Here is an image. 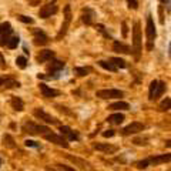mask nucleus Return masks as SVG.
<instances>
[{"mask_svg": "<svg viewBox=\"0 0 171 171\" xmlns=\"http://www.w3.org/2000/svg\"><path fill=\"white\" fill-rule=\"evenodd\" d=\"M21 130H23V133L30 134V136H39V134H43V136H44L46 133L50 131L49 127L36 124V123H33V121H24L23 126H21Z\"/></svg>", "mask_w": 171, "mask_h": 171, "instance_id": "f257e3e1", "label": "nucleus"}, {"mask_svg": "<svg viewBox=\"0 0 171 171\" xmlns=\"http://www.w3.org/2000/svg\"><path fill=\"white\" fill-rule=\"evenodd\" d=\"M141 29H140V21L134 23V27H133V53L136 60L140 59V54H141Z\"/></svg>", "mask_w": 171, "mask_h": 171, "instance_id": "f03ea898", "label": "nucleus"}, {"mask_svg": "<svg viewBox=\"0 0 171 171\" xmlns=\"http://www.w3.org/2000/svg\"><path fill=\"white\" fill-rule=\"evenodd\" d=\"M146 34H147V50H153L154 47V40L157 37V30H155V24L153 17L148 16L147 17V29H146Z\"/></svg>", "mask_w": 171, "mask_h": 171, "instance_id": "7ed1b4c3", "label": "nucleus"}, {"mask_svg": "<svg viewBox=\"0 0 171 171\" xmlns=\"http://www.w3.org/2000/svg\"><path fill=\"white\" fill-rule=\"evenodd\" d=\"M70 23H71V9H70V6L67 4V6L64 7V21H63V24H61V29H60L59 34L56 36L57 40H60L63 36H66L67 29L70 27Z\"/></svg>", "mask_w": 171, "mask_h": 171, "instance_id": "20e7f679", "label": "nucleus"}, {"mask_svg": "<svg viewBox=\"0 0 171 171\" xmlns=\"http://www.w3.org/2000/svg\"><path fill=\"white\" fill-rule=\"evenodd\" d=\"M96 96L98 98H103V100H110V98H121L124 96V93L121 90H117V88H106V90L97 91Z\"/></svg>", "mask_w": 171, "mask_h": 171, "instance_id": "39448f33", "label": "nucleus"}, {"mask_svg": "<svg viewBox=\"0 0 171 171\" xmlns=\"http://www.w3.org/2000/svg\"><path fill=\"white\" fill-rule=\"evenodd\" d=\"M33 114H34V117H37L39 120H43V121L47 123V124H59V120L56 117H53L52 114L46 113L43 108H34Z\"/></svg>", "mask_w": 171, "mask_h": 171, "instance_id": "423d86ee", "label": "nucleus"}, {"mask_svg": "<svg viewBox=\"0 0 171 171\" xmlns=\"http://www.w3.org/2000/svg\"><path fill=\"white\" fill-rule=\"evenodd\" d=\"M44 138L47 141H50V143H53V144H56V146H60L63 148H69V143H67V140L64 138L63 136H59V134H54V133H46Z\"/></svg>", "mask_w": 171, "mask_h": 171, "instance_id": "0eeeda50", "label": "nucleus"}, {"mask_svg": "<svg viewBox=\"0 0 171 171\" xmlns=\"http://www.w3.org/2000/svg\"><path fill=\"white\" fill-rule=\"evenodd\" d=\"M144 128H146V126H144L143 123L134 121V123L128 124L127 127H124L123 130H121V136H131V134H137V133H141Z\"/></svg>", "mask_w": 171, "mask_h": 171, "instance_id": "6e6552de", "label": "nucleus"}, {"mask_svg": "<svg viewBox=\"0 0 171 171\" xmlns=\"http://www.w3.org/2000/svg\"><path fill=\"white\" fill-rule=\"evenodd\" d=\"M59 11V7L54 4V3H49V4H44L40 11H39V16H40V19H47V17H50V16H53Z\"/></svg>", "mask_w": 171, "mask_h": 171, "instance_id": "1a4fd4ad", "label": "nucleus"}, {"mask_svg": "<svg viewBox=\"0 0 171 171\" xmlns=\"http://www.w3.org/2000/svg\"><path fill=\"white\" fill-rule=\"evenodd\" d=\"M60 134H61L67 141H78V140H80V136L77 134V131L71 130V128L67 127V126H61V127H60Z\"/></svg>", "mask_w": 171, "mask_h": 171, "instance_id": "9d476101", "label": "nucleus"}, {"mask_svg": "<svg viewBox=\"0 0 171 171\" xmlns=\"http://www.w3.org/2000/svg\"><path fill=\"white\" fill-rule=\"evenodd\" d=\"M93 148L97 151H101V153H106V154H114L117 153L118 147L117 146H111V144H104V143H94L93 144Z\"/></svg>", "mask_w": 171, "mask_h": 171, "instance_id": "9b49d317", "label": "nucleus"}, {"mask_svg": "<svg viewBox=\"0 0 171 171\" xmlns=\"http://www.w3.org/2000/svg\"><path fill=\"white\" fill-rule=\"evenodd\" d=\"M40 91H42V96L46 97V98H53V97H57L61 94V91H59V90H56V88H52V87H49L47 84H44V83H40Z\"/></svg>", "mask_w": 171, "mask_h": 171, "instance_id": "f8f14e48", "label": "nucleus"}, {"mask_svg": "<svg viewBox=\"0 0 171 171\" xmlns=\"http://www.w3.org/2000/svg\"><path fill=\"white\" fill-rule=\"evenodd\" d=\"M33 42L36 46H46L47 43H49V37H47V34L42 30H34L33 32Z\"/></svg>", "mask_w": 171, "mask_h": 171, "instance_id": "ddd939ff", "label": "nucleus"}, {"mask_svg": "<svg viewBox=\"0 0 171 171\" xmlns=\"http://www.w3.org/2000/svg\"><path fill=\"white\" fill-rule=\"evenodd\" d=\"M94 17H96V13L93 9H88L86 7L81 10V21L84 23L86 26H91L94 23Z\"/></svg>", "mask_w": 171, "mask_h": 171, "instance_id": "4468645a", "label": "nucleus"}, {"mask_svg": "<svg viewBox=\"0 0 171 171\" xmlns=\"http://www.w3.org/2000/svg\"><path fill=\"white\" fill-rule=\"evenodd\" d=\"M54 57V52L53 50H43L39 53V56L36 57L37 63H46V61H50Z\"/></svg>", "mask_w": 171, "mask_h": 171, "instance_id": "2eb2a0df", "label": "nucleus"}, {"mask_svg": "<svg viewBox=\"0 0 171 171\" xmlns=\"http://www.w3.org/2000/svg\"><path fill=\"white\" fill-rule=\"evenodd\" d=\"M113 50L114 52H117V53H121V54H130L131 53V49H130V46L127 44H124L123 42H114L113 44Z\"/></svg>", "mask_w": 171, "mask_h": 171, "instance_id": "dca6fc26", "label": "nucleus"}, {"mask_svg": "<svg viewBox=\"0 0 171 171\" xmlns=\"http://www.w3.org/2000/svg\"><path fill=\"white\" fill-rule=\"evenodd\" d=\"M150 164L151 165H157V164H164L170 161V154H161V155H155V157H148Z\"/></svg>", "mask_w": 171, "mask_h": 171, "instance_id": "f3484780", "label": "nucleus"}, {"mask_svg": "<svg viewBox=\"0 0 171 171\" xmlns=\"http://www.w3.org/2000/svg\"><path fill=\"white\" fill-rule=\"evenodd\" d=\"M165 83L164 81H157V86H155V90H154V93H153V98H151V101H154V100H158L163 94H164V91H165Z\"/></svg>", "mask_w": 171, "mask_h": 171, "instance_id": "a211bd4d", "label": "nucleus"}, {"mask_svg": "<svg viewBox=\"0 0 171 171\" xmlns=\"http://www.w3.org/2000/svg\"><path fill=\"white\" fill-rule=\"evenodd\" d=\"M124 120H126V117H124V114H121V113L111 114V116H108V118H107V121H108L110 124H113V126H120Z\"/></svg>", "mask_w": 171, "mask_h": 171, "instance_id": "6ab92c4d", "label": "nucleus"}, {"mask_svg": "<svg viewBox=\"0 0 171 171\" xmlns=\"http://www.w3.org/2000/svg\"><path fill=\"white\" fill-rule=\"evenodd\" d=\"M67 158L70 161H73L74 164H77L80 168H83V170H90L91 167H90V163H87L86 160H81V158H78V157H73V155H67Z\"/></svg>", "mask_w": 171, "mask_h": 171, "instance_id": "aec40b11", "label": "nucleus"}, {"mask_svg": "<svg viewBox=\"0 0 171 171\" xmlns=\"http://www.w3.org/2000/svg\"><path fill=\"white\" fill-rule=\"evenodd\" d=\"M10 104L16 111H23L24 110V103H23V100H21L20 97H11Z\"/></svg>", "mask_w": 171, "mask_h": 171, "instance_id": "412c9836", "label": "nucleus"}, {"mask_svg": "<svg viewBox=\"0 0 171 171\" xmlns=\"http://www.w3.org/2000/svg\"><path fill=\"white\" fill-rule=\"evenodd\" d=\"M110 110H114V111H120V110H130V104L126 101H117V103H113L108 106Z\"/></svg>", "mask_w": 171, "mask_h": 171, "instance_id": "4be33fe9", "label": "nucleus"}, {"mask_svg": "<svg viewBox=\"0 0 171 171\" xmlns=\"http://www.w3.org/2000/svg\"><path fill=\"white\" fill-rule=\"evenodd\" d=\"M1 141H3V146L7 147V148H14L16 147V141H14V138L11 137L10 134H4Z\"/></svg>", "mask_w": 171, "mask_h": 171, "instance_id": "5701e85b", "label": "nucleus"}, {"mask_svg": "<svg viewBox=\"0 0 171 171\" xmlns=\"http://www.w3.org/2000/svg\"><path fill=\"white\" fill-rule=\"evenodd\" d=\"M98 66H100V67H103V69H106V70H108V71H113V73H116V71H117V67L111 63V61L100 60V61H98Z\"/></svg>", "mask_w": 171, "mask_h": 171, "instance_id": "b1692460", "label": "nucleus"}, {"mask_svg": "<svg viewBox=\"0 0 171 171\" xmlns=\"http://www.w3.org/2000/svg\"><path fill=\"white\" fill-rule=\"evenodd\" d=\"M3 86H4L6 88H19V87H20V83H19L17 80H13V78H4Z\"/></svg>", "mask_w": 171, "mask_h": 171, "instance_id": "393cba45", "label": "nucleus"}, {"mask_svg": "<svg viewBox=\"0 0 171 171\" xmlns=\"http://www.w3.org/2000/svg\"><path fill=\"white\" fill-rule=\"evenodd\" d=\"M13 32V29H11V24L9 21H6V23H1L0 24V36H4V34H10Z\"/></svg>", "mask_w": 171, "mask_h": 171, "instance_id": "a878e982", "label": "nucleus"}, {"mask_svg": "<svg viewBox=\"0 0 171 171\" xmlns=\"http://www.w3.org/2000/svg\"><path fill=\"white\" fill-rule=\"evenodd\" d=\"M110 61L114 64L116 67H120V69H126L127 67V63H126V60H123V59H120V57H111L110 59Z\"/></svg>", "mask_w": 171, "mask_h": 171, "instance_id": "bb28decb", "label": "nucleus"}, {"mask_svg": "<svg viewBox=\"0 0 171 171\" xmlns=\"http://www.w3.org/2000/svg\"><path fill=\"white\" fill-rule=\"evenodd\" d=\"M19 43H20V39H19L17 36H13V37H9V42H7L6 46H7L9 49H16Z\"/></svg>", "mask_w": 171, "mask_h": 171, "instance_id": "cd10ccee", "label": "nucleus"}, {"mask_svg": "<svg viewBox=\"0 0 171 171\" xmlns=\"http://www.w3.org/2000/svg\"><path fill=\"white\" fill-rule=\"evenodd\" d=\"M170 103H171L170 97H165V98H164V100L160 103L158 108H160L161 111H168V110H170Z\"/></svg>", "mask_w": 171, "mask_h": 171, "instance_id": "c85d7f7f", "label": "nucleus"}, {"mask_svg": "<svg viewBox=\"0 0 171 171\" xmlns=\"http://www.w3.org/2000/svg\"><path fill=\"white\" fill-rule=\"evenodd\" d=\"M150 165V160L148 158H144V160H141V161H137L136 163V167L138 168V170H146V168H148Z\"/></svg>", "mask_w": 171, "mask_h": 171, "instance_id": "c756f323", "label": "nucleus"}, {"mask_svg": "<svg viewBox=\"0 0 171 171\" xmlns=\"http://www.w3.org/2000/svg\"><path fill=\"white\" fill-rule=\"evenodd\" d=\"M74 71L78 76H80V77H83V76H87V74H88V73L91 71V69H90V67H76Z\"/></svg>", "mask_w": 171, "mask_h": 171, "instance_id": "7c9ffc66", "label": "nucleus"}, {"mask_svg": "<svg viewBox=\"0 0 171 171\" xmlns=\"http://www.w3.org/2000/svg\"><path fill=\"white\" fill-rule=\"evenodd\" d=\"M16 64H17V67H20V69H26V67H27V59H26L24 56H19V57L16 59Z\"/></svg>", "mask_w": 171, "mask_h": 171, "instance_id": "2f4dec72", "label": "nucleus"}, {"mask_svg": "<svg viewBox=\"0 0 171 171\" xmlns=\"http://www.w3.org/2000/svg\"><path fill=\"white\" fill-rule=\"evenodd\" d=\"M17 19H19L20 21H23V23H27V24H33V23H34V20H33L32 17H29V16H23V14H19Z\"/></svg>", "mask_w": 171, "mask_h": 171, "instance_id": "473e14b6", "label": "nucleus"}, {"mask_svg": "<svg viewBox=\"0 0 171 171\" xmlns=\"http://www.w3.org/2000/svg\"><path fill=\"white\" fill-rule=\"evenodd\" d=\"M96 29H97V30H98L100 33H103V36H104L106 39H111V36H110V34H108V33L106 32V27H104L103 24H97V26H96Z\"/></svg>", "mask_w": 171, "mask_h": 171, "instance_id": "72a5a7b5", "label": "nucleus"}, {"mask_svg": "<svg viewBox=\"0 0 171 171\" xmlns=\"http://www.w3.org/2000/svg\"><path fill=\"white\" fill-rule=\"evenodd\" d=\"M127 4L130 9H133V10H137L138 9V1L137 0H127Z\"/></svg>", "mask_w": 171, "mask_h": 171, "instance_id": "f704fd0d", "label": "nucleus"}, {"mask_svg": "<svg viewBox=\"0 0 171 171\" xmlns=\"http://www.w3.org/2000/svg\"><path fill=\"white\" fill-rule=\"evenodd\" d=\"M56 165L59 167V170H61V171H77L76 168L69 167V165H66V164H56Z\"/></svg>", "mask_w": 171, "mask_h": 171, "instance_id": "c9c22d12", "label": "nucleus"}, {"mask_svg": "<svg viewBox=\"0 0 171 171\" xmlns=\"http://www.w3.org/2000/svg\"><path fill=\"white\" fill-rule=\"evenodd\" d=\"M121 33H123V37L126 39V37H127V34H128V26H127V23H126V21H123V23H121Z\"/></svg>", "mask_w": 171, "mask_h": 171, "instance_id": "e433bc0d", "label": "nucleus"}, {"mask_svg": "<svg viewBox=\"0 0 171 171\" xmlns=\"http://www.w3.org/2000/svg\"><path fill=\"white\" fill-rule=\"evenodd\" d=\"M155 86H157V80H153L151 81V84H150V100L153 98V93H154V90H155Z\"/></svg>", "mask_w": 171, "mask_h": 171, "instance_id": "4c0bfd02", "label": "nucleus"}, {"mask_svg": "<svg viewBox=\"0 0 171 171\" xmlns=\"http://www.w3.org/2000/svg\"><path fill=\"white\" fill-rule=\"evenodd\" d=\"M114 136H116V131H114V130H106V131L103 133V137H106V138L114 137Z\"/></svg>", "mask_w": 171, "mask_h": 171, "instance_id": "58836bf2", "label": "nucleus"}, {"mask_svg": "<svg viewBox=\"0 0 171 171\" xmlns=\"http://www.w3.org/2000/svg\"><path fill=\"white\" fill-rule=\"evenodd\" d=\"M7 42H9V34H4V36L0 37V46H1V47H4V46L7 44Z\"/></svg>", "mask_w": 171, "mask_h": 171, "instance_id": "ea45409f", "label": "nucleus"}, {"mask_svg": "<svg viewBox=\"0 0 171 171\" xmlns=\"http://www.w3.org/2000/svg\"><path fill=\"white\" fill-rule=\"evenodd\" d=\"M24 144H26L27 147H39V144H37L36 141H32V140H26Z\"/></svg>", "mask_w": 171, "mask_h": 171, "instance_id": "a19ab883", "label": "nucleus"}, {"mask_svg": "<svg viewBox=\"0 0 171 171\" xmlns=\"http://www.w3.org/2000/svg\"><path fill=\"white\" fill-rule=\"evenodd\" d=\"M0 67H1V69H6V67H7V64H6V61H4L3 54L1 53H0Z\"/></svg>", "mask_w": 171, "mask_h": 171, "instance_id": "79ce46f5", "label": "nucleus"}, {"mask_svg": "<svg viewBox=\"0 0 171 171\" xmlns=\"http://www.w3.org/2000/svg\"><path fill=\"white\" fill-rule=\"evenodd\" d=\"M158 11H160V23L161 24H164V14H163V6L158 7Z\"/></svg>", "mask_w": 171, "mask_h": 171, "instance_id": "37998d69", "label": "nucleus"}, {"mask_svg": "<svg viewBox=\"0 0 171 171\" xmlns=\"http://www.w3.org/2000/svg\"><path fill=\"white\" fill-rule=\"evenodd\" d=\"M59 107V110H60V111H61V113H67V114H70V111H69V110H67V107H63V106H57Z\"/></svg>", "mask_w": 171, "mask_h": 171, "instance_id": "c03bdc74", "label": "nucleus"}, {"mask_svg": "<svg viewBox=\"0 0 171 171\" xmlns=\"http://www.w3.org/2000/svg\"><path fill=\"white\" fill-rule=\"evenodd\" d=\"M39 3H40V0H32V1H30L32 6H36V4H39Z\"/></svg>", "mask_w": 171, "mask_h": 171, "instance_id": "a18cd8bd", "label": "nucleus"}, {"mask_svg": "<svg viewBox=\"0 0 171 171\" xmlns=\"http://www.w3.org/2000/svg\"><path fill=\"white\" fill-rule=\"evenodd\" d=\"M161 3H165V4H167V6H168V4H170V0H160Z\"/></svg>", "mask_w": 171, "mask_h": 171, "instance_id": "49530a36", "label": "nucleus"}, {"mask_svg": "<svg viewBox=\"0 0 171 171\" xmlns=\"http://www.w3.org/2000/svg\"><path fill=\"white\" fill-rule=\"evenodd\" d=\"M46 171H57V170H54V168H50V167H46ZM61 171V170H60Z\"/></svg>", "mask_w": 171, "mask_h": 171, "instance_id": "de8ad7c7", "label": "nucleus"}, {"mask_svg": "<svg viewBox=\"0 0 171 171\" xmlns=\"http://www.w3.org/2000/svg\"><path fill=\"white\" fill-rule=\"evenodd\" d=\"M3 81H4V78H3V77H0V87L3 86Z\"/></svg>", "mask_w": 171, "mask_h": 171, "instance_id": "09e8293b", "label": "nucleus"}, {"mask_svg": "<svg viewBox=\"0 0 171 171\" xmlns=\"http://www.w3.org/2000/svg\"><path fill=\"white\" fill-rule=\"evenodd\" d=\"M0 165H1V158H0Z\"/></svg>", "mask_w": 171, "mask_h": 171, "instance_id": "8fccbe9b", "label": "nucleus"}]
</instances>
